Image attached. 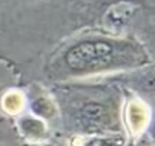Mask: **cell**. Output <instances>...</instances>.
I'll list each match as a JSON object with an SVG mask.
<instances>
[{"instance_id":"52a82bcc","label":"cell","mask_w":155,"mask_h":146,"mask_svg":"<svg viewBox=\"0 0 155 146\" xmlns=\"http://www.w3.org/2000/svg\"><path fill=\"white\" fill-rule=\"evenodd\" d=\"M15 131L23 143L29 146L41 144L51 141V126L38 117H34L29 112H25L12 120Z\"/></svg>"},{"instance_id":"9c48e42d","label":"cell","mask_w":155,"mask_h":146,"mask_svg":"<svg viewBox=\"0 0 155 146\" xmlns=\"http://www.w3.org/2000/svg\"><path fill=\"white\" fill-rule=\"evenodd\" d=\"M64 141L68 146H132V141L124 134L71 135Z\"/></svg>"},{"instance_id":"4fadbf2b","label":"cell","mask_w":155,"mask_h":146,"mask_svg":"<svg viewBox=\"0 0 155 146\" xmlns=\"http://www.w3.org/2000/svg\"><path fill=\"white\" fill-rule=\"evenodd\" d=\"M144 137L155 146V109L152 111V117H150V121L147 124V129L144 132Z\"/></svg>"},{"instance_id":"2e32d148","label":"cell","mask_w":155,"mask_h":146,"mask_svg":"<svg viewBox=\"0 0 155 146\" xmlns=\"http://www.w3.org/2000/svg\"><path fill=\"white\" fill-rule=\"evenodd\" d=\"M55 146H68L66 141H55Z\"/></svg>"},{"instance_id":"9a60e30c","label":"cell","mask_w":155,"mask_h":146,"mask_svg":"<svg viewBox=\"0 0 155 146\" xmlns=\"http://www.w3.org/2000/svg\"><path fill=\"white\" fill-rule=\"evenodd\" d=\"M35 146H55V143H52V141H46V143H41V144H35Z\"/></svg>"},{"instance_id":"277c9868","label":"cell","mask_w":155,"mask_h":146,"mask_svg":"<svg viewBox=\"0 0 155 146\" xmlns=\"http://www.w3.org/2000/svg\"><path fill=\"white\" fill-rule=\"evenodd\" d=\"M153 108L146 100L135 95L127 89L123 91V105H121V126L124 135L132 141L144 135L147 124L150 121Z\"/></svg>"},{"instance_id":"e0dca14e","label":"cell","mask_w":155,"mask_h":146,"mask_svg":"<svg viewBox=\"0 0 155 146\" xmlns=\"http://www.w3.org/2000/svg\"><path fill=\"white\" fill-rule=\"evenodd\" d=\"M2 89H3V88H2V86H0V91H2Z\"/></svg>"},{"instance_id":"7c38bea8","label":"cell","mask_w":155,"mask_h":146,"mask_svg":"<svg viewBox=\"0 0 155 146\" xmlns=\"http://www.w3.org/2000/svg\"><path fill=\"white\" fill-rule=\"evenodd\" d=\"M137 6V11L147 17L149 23H155V2H138Z\"/></svg>"},{"instance_id":"ba28073f","label":"cell","mask_w":155,"mask_h":146,"mask_svg":"<svg viewBox=\"0 0 155 146\" xmlns=\"http://www.w3.org/2000/svg\"><path fill=\"white\" fill-rule=\"evenodd\" d=\"M26 112V95L23 88H8L0 91V114L6 118H17Z\"/></svg>"},{"instance_id":"6da1fadb","label":"cell","mask_w":155,"mask_h":146,"mask_svg":"<svg viewBox=\"0 0 155 146\" xmlns=\"http://www.w3.org/2000/svg\"><path fill=\"white\" fill-rule=\"evenodd\" d=\"M112 2H0V63L20 77L63 40L97 28Z\"/></svg>"},{"instance_id":"3957f363","label":"cell","mask_w":155,"mask_h":146,"mask_svg":"<svg viewBox=\"0 0 155 146\" xmlns=\"http://www.w3.org/2000/svg\"><path fill=\"white\" fill-rule=\"evenodd\" d=\"M58 123L71 135L124 134L121 126L123 92L114 83L75 81L49 88Z\"/></svg>"},{"instance_id":"8fae6325","label":"cell","mask_w":155,"mask_h":146,"mask_svg":"<svg viewBox=\"0 0 155 146\" xmlns=\"http://www.w3.org/2000/svg\"><path fill=\"white\" fill-rule=\"evenodd\" d=\"M134 35L144 46V49L147 51V54L152 60V63L155 65V23H147V25L141 26L140 31H137Z\"/></svg>"},{"instance_id":"5bb4252c","label":"cell","mask_w":155,"mask_h":146,"mask_svg":"<svg viewBox=\"0 0 155 146\" xmlns=\"http://www.w3.org/2000/svg\"><path fill=\"white\" fill-rule=\"evenodd\" d=\"M132 146H153V144H152V143L143 135V137H140L138 140H135L134 143H132Z\"/></svg>"},{"instance_id":"5b68a950","label":"cell","mask_w":155,"mask_h":146,"mask_svg":"<svg viewBox=\"0 0 155 146\" xmlns=\"http://www.w3.org/2000/svg\"><path fill=\"white\" fill-rule=\"evenodd\" d=\"M23 91L26 95V112L41 118L49 126L58 123L57 103L51 89L46 85L40 83L38 80H31Z\"/></svg>"},{"instance_id":"30bf717a","label":"cell","mask_w":155,"mask_h":146,"mask_svg":"<svg viewBox=\"0 0 155 146\" xmlns=\"http://www.w3.org/2000/svg\"><path fill=\"white\" fill-rule=\"evenodd\" d=\"M0 146H23V141L18 137L14 121L0 114Z\"/></svg>"},{"instance_id":"7a4b0ae2","label":"cell","mask_w":155,"mask_h":146,"mask_svg":"<svg viewBox=\"0 0 155 146\" xmlns=\"http://www.w3.org/2000/svg\"><path fill=\"white\" fill-rule=\"evenodd\" d=\"M152 65V60L134 34H110L100 26L80 31L43 60V85H64L94 80L101 75H121Z\"/></svg>"},{"instance_id":"8992f818","label":"cell","mask_w":155,"mask_h":146,"mask_svg":"<svg viewBox=\"0 0 155 146\" xmlns=\"http://www.w3.org/2000/svg\"><path fill=\"white\" fill-rule=\"evenodd\" d=\"M117 80H120L124 85V89L141 97L149 105L150 101H155V65L153 63L137 71L117 75Z\"/></svg>"}]
</instances>
